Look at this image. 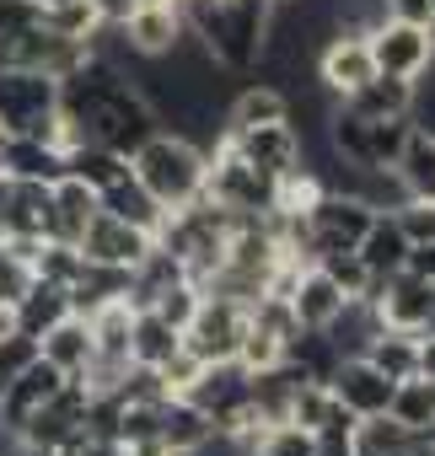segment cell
<instances>
[{"label":"cell","mask_w":435,"mask_h":456,"mask_svg":"<svg viewBox=\"0 0 435 456\" xmlns=\"http://www.w3.org/2000/svg\"><path fill=\"white\" fill-rule=\"evenodd\" d=\"M199 301H204V290H199L193 280H177V285H172V290H161L151 306H156L172 328H188V322H193V312H199Z\"/></svg>","instance_id":"36"},{"label":"cell","mask_w":435,"mask_h":456,"mask_svg":"<svg viewBox=\"0 0 435 456\" xmlns=\"http://www.w3.org/2000/svg\"><path fill=\"white\" fill-rule=\"evenodd\" d=\"M38 354L54 365V370H65L70 381H86V370H92V360H97V344H92V328H86V317H65V322H54L44 338H38Z\"/></svg>","instance_id":"19"},{"label":"cell","mask_w":435,"mask_h":456,"mask_svg":"<svg viewBox=\"0 0 435 456\" xmlns=\"http://www.w3.org/2000/svg\"><path fill=\"white\" fill-rule=\"evenodd\" d=\"M328 387H333V397H339L355 419H376V413H387V408H392V392H398V381H392L387 370H376L365 354L339 360L333 376H328Z\"/></svg>","instance_id":"15"},{"label":"cell","mask_w":435,"mask_h":456,"mask_svg":"<svg viewBox=\"0 0 435 456\" xmlns=\"http://www.w3.org/2000/svg\"><path fill=\"white\" fill-rule=\"evenodd\" d=\"M28 285H33V264L12 248H0V301H17Z\"/></svg>","instance_id":"40"},{"label":"cell","mask_w":435,"mask_h":456,"mask_svg":"<svg viewBox=\"0 0 435 456\" xmlns=\"http://www.w3.org/2000/svg\"><path fill=\"white\" fill-rule=\"evenodd\" d=\"M392 220L403 225L408 242H435V199H403L392 209Z\"/></svg>","instance_id":"38"},{"label":"cell","mask_w":435,"mask_h":456,"mask_svg":"<svg viewBox=\"0 0 435 456\" xmlns=\"http://www.w3.org/2000/svg\"><path fill=\"white\" fill-rule=\"evenodd\" d=\"M259 172H269L275 183L285 177V172H296L301 167V134L291 129V118L285 124H259V129H237V134H226Z\"/></svg>","instance_id":"17"},{"label":"cell","mask_w":435,"mask_h":456,"mask_svg":"<svg viewBox=\"0 0 435 456\" xmlns=\"http://www.w3.org/2000/svg\"><path fill=\"white\" fill-rule=\"evenodd\" d=\"M0 129H6V134H33V140H60L65 145L60 76L28 70V65H0Z\"/></svg>","instance_id":"4"},{"label":"cell","mask_w":435,"mask_h":456,"mask_svg":"<svg viewBox=\"0 0 435 456\" xmlns=\"http://www.w3.org/2000/svg\"><path fill=\"white\" fill-rule=\"evenodd\" d=\"M344 290L317 269V264H307L301 274H296V285H291V312H296V322L301 328H328L339 312H344Z\"/></svg>","instance_id":"22"},{"label":"cell","mask_w":435,"mask_h":456,"mask_svg":"<svg viewBox=\"0 0 435 456\" xmlns=\"http://www.w3.org/2000/svg\"><path fill=\"white\" fill-rule=\"evenodd\" d=\"M81 456H124V445H119V440H103V435H86Z\"/></svg>","instance_id":"45"},{"label":"cell","mask_w":435,"mask_h":456,"mask_svg":"<svg viewBox=\"0 0 435 456\" xmlns=\"http://www.w3.org/2000/svg\"><path fill=\"white\" fill-rule=\"evenodd\" d=\"M65 317H70V290L54 285V280H38V274H33V285L17 296V333L38 344V338H44L54 322H65Z\"/></svg>","instance_id":"23"},{"label":"cell","mask_w":435,"mask_h":456,"mask_svg":"<svg viewBox=\"0 0 435 456\" xmlns=\"http://www.w3.org/2000/svg\"><path fill=\"white\" fill-rule=\"evenodd\" d=\"M0 172L28 177V183H60L65 177V145L60 140H33V134H6V145H0Z\"/></svg>","instance_id":"20"},{"label":"cell","mask_w":435,"mask_h":456,"mask_svg":"<svg viewBox=\"0 0 435 456\" xmlns=\"http://www.w3.org/2000/svg\"><path fill=\"white\" fill-rule=\"evenodd\" d=\"M183 349V328H172L156 306H135V328H129V360L135 365H145V370H156V365H167L172 354Z\"/></svg>","instance_id":"24"},{"label":"cell","mask_w":435,"mask_h":456,"mask_svg":"<svg viewBox=\"0 0 435 456\" xmlns=\"http://www.w3.org/2000/svg\"><path fill=\"white\" fill-rule=\"evenodd\" d=\"M387 413H392L398 424H408V429H435V381H430V376H408V381H398Z\"/></svg>","instance_id":"33"},{"label":"cell","mask_w":435,"mask_h":456,"mask_svg":"<svg viewBox=\"0 0 435 456\" xmlns=\"http://www.w3.org/2000/svg\"><path fill=\"white\" fill-rule=\"evenodd\" d=\"M387 12H392V17H408V22H435L430 0H387Z\"/></svg>","instance_id":"44"},{"label":"cell","mask_w":435,"mask_h":456,"mask_svg":"<svg viewBox=\"0 0 435 456\" xmlns=\"http://www.w3.org/2000/svg\"><path fill=\"white\" fill-rule=\"evenodd\" d=\"M382 317V328H403V333H424L430 328V312H435V285L398 269L387 280H376V290L365 296Z\"/></svg>","instance_id":"14"},{"label":"cell","mask_w":435,"mask_h":456,"mask_svg":"<svg viewBox=\"0 0 435 456\" xmlns=\"http://www.w3.org/2000/svg\"><path fill=\"white\" fill-rule=\"evenodd\" d=\"M44 28L76 44H97L103 12H97V0H54V6H44Z\"/></svg>","instance_id":"32"},{"label":"cell","mask_w":435,"mask_h":456,"mask_svg":"<svg viewBox=\"0 0 435 456\" xmlns=\"http://www.w3.org/2000/svg\"><path fill=\"white\" fill-rule=\"evenodd\" d=\"M65 381H70L65 370H54L44 354H33V360L17 370V381L0 392V429H6V435H22V429L33 424V413H44V408L60 397Z\"/></svg>","instance_id":"12"},{"label":"cell","mask_w":435,"mask_h":456,"mask_svg":"<svg viewBox=\"0 0 435 456\" xmlns=\"http://www.w3.org/2000/svg\"><path fill=\"white\" fill-rule=\"evenodd\" d=\"M129 172L145 183V193L172 215L193 199H204V177H209V151H199L188 134L177 129H156L135 156H129Z\"/></svg>","instance_id":"3"},{"label":"cell","mask_w":435,"mask_h":456,"mask_svg":"<svg viewBox=\"0 0 435 456\" xmlns=\"http://www.w3.org/2000/svg\"><path fill=\"white\" fill-rule=\"evenodd\" d=\"M124 172H129V156H124V151L92 145V140H70V145H65V177H81L92 193H103V188L119 183Z\"/></svg>","instance_id":"29"},{"label":"cell","mask_w":435,"mask_h":456,"mask_svg":"<svg viewBox=\"0 0 435 456\" xmlns=\"http://www.w3.org/2000/svg\"><path fill=\"white\" fill-rule=\"evenodd\" d=\"M403 269L435 285V242H414V248H408V264H403Z\"/></svg>","instance_id":"42"},{"label":"cell","mask_w":435,"mask_h":456,"mask_svg":"<svg viewBox=\"0 0 435 456\" xmlns=\"http://www.w3.org/2000/svg\"><path fill=\"white\" fill-rule=\"evenodd\" d=\"M177 6H183V28L204 44V54L221 70L232 76L259 70L275 0H177Z\"/></svg>","instance_id":"2"},{"label":"cell","mask_w":435,"mask_h":456,"mask_svg":"<svg viewBox=\"0 0 435 456\" xmlns=\"http://www.w3.org/2000/svg\"><path fill=\"white\" fill-rule=\"evenodd\" d=\"M253 456H312V435L301 424H269L253 445Z\"/></svg>","instance_id":"37"},{"label":"cell","mask_w":435,"mask_h":456,"mask_svg":"<svg viewBox=\"0 0 435 456\" xmlns=\"http://www.w3.org/2000/svg\"><path fill=\"white\" fill-rule=\"evenodd\" d=\"M204 193L221 204V209H232V215H264V209H275V177L259 172L232 140H221V145L209 151Z\"/></svg>","instance_id":"6"},{"label":"cell","mask_w":435,"mask_h":456,"mask_svg":"<svg viewBox=\"0 0 435 456\" xmlns=\"http://www.w3.org/2000/svg\"><path fill=\"white\" fill-rule=\"evenodd\" d=\"M60 118H65V145L70 140H92V145L124 151V156H135L161 129V118L145 102V92L97 49L70 76H60Z\"/></svg>","instance_id":"1"},{"label":"cell","mask_w":435,"mask_h":456,"mask_svg":"<svg viewBox=\"0 0 435 456\" xmlns=\"http://www.w3.org/2000/svg\"><path fill=\"white\" fill-rule=\"evenodd\" d=\"M285 118H291L285 86H242V92L226 102V134L259 129V124H285Z\"/></svg>","instance_id":"28"},{"label":"cell","mask_w":435,"mask_h":456,"mask_svg":"<svg viewBox=\"0 0 435 456\" xmlns=\"http://www.w3.org/2000/svg\"><path fill=\"white\" fill-rule=\"evenodd\" d=\"M113 33H119V44H124L129 54L161 60V54L177 49V38H183L188 28H183V6H177V0H145V6H135L124 22H113Z\"/></svg>","instance_id":"13"},{"label":"cell","mask_w":435,"mask_h":456,"mask_svg":"<svg viewBox=\"0 0 435 456\" xmlns=\"http://www.w3.org/2000/svg\"><path fill=\"white\" fill-rule=\"evenodd\" d=\"M312 60H317V81H323L328 97H349L355 86H365V81L376 76L371 44H365L360 33H333Z\"/></svg>","instance_id":"16"},{"label":"cell","mask_w":435,"mask_h":456,"mask_svg":"<svg viewBox=\"0 0 435 456\" xmlns=\"http://www.w3.org/2000/svg\"><path fill=\"white\" fill-rule=\"evenodd\" d=\"M408 248H414V242L403 237V225L382 209V215L371 220V232L360 237V248H355V253H360V264L371 269V280H387V274H398V269L408 264Z\"/></svg>","instance_id":"27"},{"label":"cell","mask_w":435,"mask_h":456,"mask_svg":"<svg viewBox=\"0 0 435 456\" xmlns=\"http://www.w3.org/2000/svg\"><path fill=\"white\" fill-rule=\"evenodd\" d=\"M392 172L403 177L408 199H435V134L414 124V134H408L403 156L392 161Z\"/></svg>","instance_id":"31"},{"label":"cell","mask_w":435,"mask_h":456,"mask_svg":"<svg viewBox=\"0 0 435 456\" xmlns=\"http://www.w3.org/2000/svg\"><path fill=\"white\" fill-rule=\"evenodd\" d=\"M92 215H97V193H92L81 177H60V183L49 188V237H44V242L76 248Z\"/></svg>","instance_id":"18"},{"label":"cell","mask_w":435,"mask_h":456,"mask_svg":"<svg viewBox=\"0 0 435 456\" xmlns=\"http://www.w3.org/2000/svg\"><path fill=\"white\" fill-rule=\"evenodd\" d=\"M97 204L108 209V215H119V220H129V225H140V232H161V225H167V209L145 193V183L135 177V172H124L119 183H108L103 193H97Z\"/></svg>","instance_id":"26"},{"label":"cell","mask_w":435,"mask_h":456,"mask_svg":"<svg viewBox=\"0 0 435 456\" xmlns=\"http://www.w3.org/2000/svg\"><path fill=\"white\" fill-rule=\"evenodd\" d=\"M317 269H323V274L349 296V301H365V296L376 290V280H371V269L360 264V253H323V258H317Z\"/></svg>","instance_id":"34"},{"label":"cell","mask_w":435,"mask_h":456,"mask_svg":"<svg viewBox=\"0 0 435 456\" xmlns=\"http://www.w3.org/2000/svg\"><path fill=\"white\" fill-rule=\"evenodd\" d=\"M365 360H371L376 370H387L392 381H408V376H419V333L376 328L371 344H365Z\"/></svg>","instance_id":"30"},{"label":"cell","mask_w":435,"mask_h":456,"mask_svg":"<svg viewBox=\"0 0 435 456\" xmlns=\"http://www.w3.org/2000/svg\"><path fill=\"white\" fill-rule=\"evenodd\" d=\"M312 456H360L355 435H312Z\"/></svg>","instance_id":"43"},{"label":"cell","mask_w":435,"mask_h":456,"mask_svg":"<svg viewBox=\"0 0 435 456\" xmlns=\"http://www.w3.org/2000/svg\"><path fill=\"white\" fill-rule=\"evenodd\" d=\"M199 370H204V360H199V354H193L188 344H183V349H177V354H172L167 365H156V376H161L167 397H183V392H188V387L199 381Z\"/></svg>","instance_id":"39"},{"label":"cell","mask_w":435,"mask_h":456,"mask_svg":"<svg viewBox=\"0 0 435 456\" xmlns=\"http://www.w3.org/2000/svg\"><path fill=\"white\" fill-rule=\"evenodd\" d=\"M49 188L54 183H28L0 172V248L22 253L28 264L49 237Z\"/></svg>","instance_id":"7"},{"label":"cell","mask_w":435,"mask_h":456,"mask_svg":"<svg viewBox=\"0 0 435 456\" xmlns=\"http://www.w3.org/2000/svg\"><path fill=\"white\" fill-rule=\"evenodd\" d=\"M209 435H215V424H209L188 397H161V408H156V440H161L172 456L199 451Z\"/></svg>","instance_id":"25"},{"label":"cell","mask_w":435,"mask_h":456,"mask_svg":"<svg viewBox=\"0 0 435 456\" xmlns=\"http://www.w3.org/2000/svg\"><path fill=\"white\" fill-rule=\"evenodd\" d=\"M33 28H44V6H33V0H0V54H12Z\"/></svg>","instance_id":"35"},{"label":"cell","mask_w":435,"mask_h":456,"mask_svg":"<svg viewBox=\"0 0 435 456\" xmlns=\"http://www.w3.org/2000/svg\"><path fill=\"white\" fill-rule=\"evenodd\" d=\"M248 312H253V306H242V301H232V296H209V290H204L193 322L183 328V344H188L204 365H215V360H237L242 333H248Z\"/></svg>","instance_id":"10"},{"label":"cell","mask_w":435,"mask_h":456,"mask_svg":"<svg viewBox=\"0 0 435 456\" xmlns=\"http://www.w3.org/2000/svg\"><path fill=\"white\" fill-rule=\"evenodd\" d=\"M371 60L382 76H398V81H419L430 76L435 65V22H408V17H382L371 33Z\"/></svg>","instance_id":"8"},{"label":"cell","mask_w":435,"mask_h":456,"mask_svg":"<svg viewBox=\"0 0 435 456\" xmlns=\"http://www.w3.org/2000/svg\"><path fill=\"white\" fill-rule=\"evenodd\" d=\"M151 248H156V237H151V232H140V225H129V220L108 215L103 204H97V215L86 220V232H81V242H76V253H81L86 264L124 269V274H129Z\"/></svg>","instance_id":"11"},{"label":"cell","mask_w":435,"mask_h":456,"mask_svg":"<svg viewBox=\"0 0 435 456\" xmlns=\"http://www.w3.org/2000/svg\"><path fill=\"white\" fill-rule=\"evenodd\" d=\"M382 209H371L365 199L355 193H323L312 209H307V237H312V264L323 253H355L360 237L371 232V220Z\"/></svg>","instance_id":"9"},{"label":"cell","mask_w":435,"mask_h":456,"mask_svg":"<svg viewBox=\"0 0 435 456\" xmlns=\"http://www.w3.org/2000/svg\"><path fill=\"white\" fill-rule=\"evenodd\" d=\"M33 354H38V344H33V338H22V333L0 338V392H6V387L17 381V370H22Z\"/></svg>","instance_id":"41"},{"label":"cell","mask_w":435,"mask_h":456,"mask_svg":"<svg viewBox=\"0 0 435 456\" xmlns=\"http://www.w3.org/2000/svg\"><path fill=\"white\" fill-rule=\"evenodd\" d=\"M33 6H54V0H33Z\"/></svg>","instance_id":"46"},{"label":"cell","mask_w":435,"mask_h":456,"mask_svg":"<svg viewBox=\"0 0 435 456\" xmlns=\"http://www.w3.org/2000/svg\"><path fill=\"white\" fill-rule=\"evenodd\" d=\"M408 134H414V118H360L344 102H333V118H328V145L355 167H392Z\"/></svg>","instance_id":"5"},{"label":"cell","mask_w":435,"mask_h":456,"mask_svg":"<svg viewBox=\"0 0 435 456\" xmlns=\"http://www.w3.org/2000/svg\"><path fill=\"white\" fill-rule=\"evenodd\" d=\"M414 97H419V86L414 81H398V76H371L365 86H355L349 97H339L349 113H360V118H414Z\"/></svg>","instance_id":"21"}]
</instances>
